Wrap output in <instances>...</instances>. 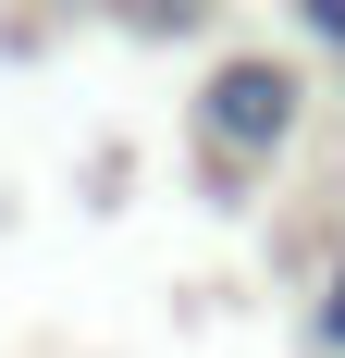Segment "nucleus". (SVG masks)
<instances>
[{"instance_id": "2", "label": "nucleus", "mask_w": 345, "mask_h": 358, "mask_svg": "<svg viewBox=\"0 0 345 358\" xmlns=\"http://www.w3.org/2000/svg\"><path fill=\"white\" fill-rule=\"evenodd\" d=\"M296 25H309L321 50H345V0H296Z\"/></svg>"}, {"instance_id": "1", "label": "nucleus", "mask_w": 345, "mask_h": 358, "mask_svg": "<svg viewBox=\"0 0 345 358\" xmlns=\"http://www.w3.org/2000/svg\"><path fill=\"white\" fill-rule=\"evenodd\" d=\"M296 111H309V87H296V62H272V50H235V62H210L198 87V124L235 161H272L284 136H296Z\"/></svg>"}, {"instance_id": "3", "label": "nucleus", "mask_w": 345, "mask_h": 358, "mask_svg": "<svg viewBox=\"0 0 345 358\" xmlns=\"http://www.w3.org/2000/svg\"><path fill=\"white\" fill-rule=\"evenodd\" d=\"M321 346H345V272H333V296H321Z\"/></svg>"}]
</instances>
